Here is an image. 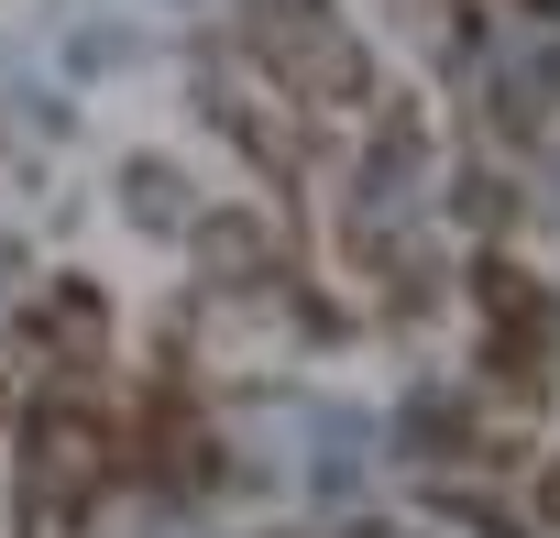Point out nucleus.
<instances>
[{"mask_svg":"<svg viewBox=\"0 0 560 538\" xmlns=\"http://www.w3.org/2000/svg\"><path fill=\"white\" fill-rule=\"evenodd\" d=\"M0 418H12V396H0Z\"/></svg>","mask_w":560,"mask_h":538,"instance_id":"0eeeda50","label":"nucleus"},{"mask_svg":"<svg viewBox=\"0 0 560 538\" xmlns=\"http://www.w3.org/2000/svg\"><path fill=\"white\" fill-rule=\"evenodd\" d=\"M110 472H121V429L89 396H45L23 418V527H78Z\"/></svg>","mask_w":560,"mask_h":538,"instance_id":"f257e3e1","label":"nucleus"},{"mask_svg":"<svg viewBox=\"0 0 560 538\" xmlns=\"http://www.w3.org/2000/svg\"><path fill=\"white\" fill-rule=\"evenodd\" d=\"M198 253L220 264V276H264V264H275V242H264V220H242V209H220V220H198Z\"/></svg>","mask_w":560,"mask_h":538,"instance_id":"39448f33","label":"nucleus"},{"mask_svg":"<svg viewBox=\"0 0 560 538\" xmlns=\"http://www.w3.org/2000/svg\"><path fill=\"white\" fill-rule=\"evenodd\" d=\"M198 100H209V121H220V132H231V143H242L264 176H298V143H287V121H275V110H264L242 78H209Z\"/></svg>","mask_w":560,"mask_h":538,"instance_id":"20e7f679","label":"nucleus"},{"mask_svg":"<svg viewBox=\"0 0 560 538\" xmlns=\"http://www.w3.org/2000/svg\"><path fill=\"white\" fill-rule=\"evenodd\" d=\"M253 45L275 56V78L308 89V100H352L363 89V56H352V34L319 12V0H253Z\"/></svg>","mask_w":560,"mask_h":538,"instance_id":"f03ea898","label":"nucleus"},{"mask_svg":"<svg viewBox=\"0 0 560 538\" xmlns=\"http://www.w3.org/2000/svg\"><path fill=\"white\" fill-rule=\"evenodd\" d=\"M549 516H560V472H549Z\"/></svg>","mask_w":560,"mask_h":538,"instance_id":"423d86ee","label":"nucleus"},{"mask_svg":"<svg viewBox=\"0 0 560 538\" xmlns=\"http://www.w3.org/2000/svg\"><path fill=\"white\" fill-rule=\"evenodd\" d=\"M23 341H34L45 363H67V374L100 363V297H89V286H45V297L23 308Z\"/></svg>","mask_w":560,"mask_h":538,"instance_id":"7ed1b4c3","label":"nucleus"}]
</instances>
